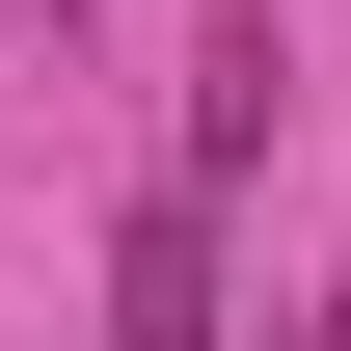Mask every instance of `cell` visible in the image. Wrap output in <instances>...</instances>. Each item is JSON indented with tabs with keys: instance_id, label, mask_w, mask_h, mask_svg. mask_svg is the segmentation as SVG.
Listing matches in <instances>:
<instances>
[{
	"instance_id": "cell-1",
	"label": "cell",
	"mask_w": 351,
	"mask_h": 351,
	"mask_svg": "<svg viewBox=\"0 0 351 351\" xmlns=\"http://www.w3.org/2000/svg\"><path fill=\"white\" fill-rule=\"evenodd\" d=\"M108 351H217V189H135V243H108Z\"/></svg>"
},
{
	"instance_id": "cell-3",
	"label": "cell",
	"mask_w": 351,
	"mask_h": 351,
	"mask_svg": "<svg viewBox=\"0 0 351 351\" xmlns=\"http://www.w3.org/2000/svg\"><path fill=\"white\" fill-rule=\"evenodd\" d=\"M270 351H298V324H270Z\"/></svg>"
},
{
	"instance_id": "cell-2",
	"label": "cell",
	"mask_w": 351,
	"mask_h": 351,
	"mask_svg": "<svg viewBox=\"0 0 351 351\" xmlns=\"http://www.w3.org/2000/svg\"><path fill=\"white\" fill-rule=\"evenodd\" d=\"M324 351H351V298H324Z\"/></svg>"
}]
</instances>
